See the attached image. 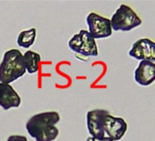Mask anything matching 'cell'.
<instances>
[{
	"label": "cell",
	"mask_w": 155,
	"mask_h": 141,
	"mask_svg": "<svg viewBox=\"0 0 155 141\" xmlns=\"http://www.w3.org/2000/svg\"><path fill=\"white\" fill-rule=\"evenodd\" d=\"M60 120L57 112H45L31 116L26 124V128L30 136L36 141H53L58 134V128L55 126Z\"/></svg>",
	"instance_id": "6da1fadb"
},
{
	"label": "cell",
	"mask_w": 155,
	"mask_h": 141,
	"mask_svg": "<svg viewBox=\"0 0 155 141\" xmlns=\"http://www.w3.org/2000/svg\"><path fill=\"white\" fill-rule=\"evenodd\" d=\"M23 54L16 49L5 52L0 63V83L10 84L26 74Z\"/></svg>",
	"instance_id": "7a4b0ae2"
},
{
	"label": "cell",
	"mask_w": 155,
	"mask_h": 141,
	"mask_svg": "<svg viewBox=\"0 0 155 141\" xmlns=\"http://www.w3.org/2000/svg\"><path fill=\"white\" fill-rule=\"evenodd\" d=\"M142 23L138 14L129 6L120 5L110 19L111 29L115 31H130Z\"/></svg>",
	"instance_id": "3957f363"
},
{
	"label": "cell",
	"mask_w": 155,
	"mask_h": 141,
	"mask_svg": "<svg viewBox=\"0 0 155 141\" xmlns=\"http://www.w3.org/2000/svg\"><path fill=\"white\" fill-rule=\"evenodd\" d=\"M68 47L72 51L86 57H97L99 54L95 39L85 29H81L69 40Z\"/></svg>",
	"instance_id": "277c9868"
},
{
	"label": "cell",
	"mask_w": 155,
	"mask_h": 141,
	"mask_svg": "<svg viewBox=\"0 0 155 141\" xmlns=\"http://www.w3.org/2000/svg\"><path fill=\"white\" fill-rule=\"evenodd\" d=\"M89 33L96 39H106L112 35L110 19L101 17L97 13H90L86 18Z\"/></svg>",
	"instance_id": "5b68a950"
},
{
	"label": "cell",
	"mask_w": 155,
	"mask_h": 141,
	"mask_svg": "<svg viewBox=\"0 0 155 141\" xmlns=\"http://www.w3.org/2000/svg\"><path fill=\"white\" fill-rule=\"evenodd\" d=\"M128 129L126 121L121 117L113 116L110 114L105 115L103 120V131L105 136L110 137L113 141L120 140Z\"/></svg>",
	"instance_id": "8992f818"
},
{
	"label": "cell",
	"mask_w": 155,
	"mask_h": 141,
	"mask_svg": "<svg viewBox=\"0 0 155 141\" xmlns=\"http://www.w3.org/2000/svg\"><path fill=\"white\" fill-rule=\"evenodd\" d=\"M129 55L139 60L155 62V42L150 39H140L132 44Z\"/></svg>",
	"instance_id": "52a82bcc"
},
{
	"label": "cell",
	"mask_w": 155,
	"mask_h": 141,
	"mask_svg": "<svg viewBox=\"0 0 155 141\" xmlns=\"http://www.w3.org/2000/svg\"><path fill=\"white\" fill-rule=\"evenodd\" d=\"M108 114H110V112L105 109H94L87 113V128L91 136L96 138H102L105 136L103 120Z\"/></svg>",
	"instance_id": "ba28073f"
},
{
	"label": "cell",
	"mask_w": 155,
	"mask_h": 141,
	"mask_svg": "<svg viewBox=\"0 0 155 141\" xmlns=\"http://www.w3.org/2000/svg\"><path fill=\"white\" fill-rule=\"evenodd\" d=\"M135 82L141 86H149L155 81V63L140 60L134 72Z\"/></svg>",
	"instance_id": "9c48e42d"
},
{
	"label": "cell",
	"mask_w": 155,
	"mask_h": 141,
	"mask_svg": "<svg viewBox=\"0 0 155 141\" xmlns=\"http://www.w3.org/2000/svg\"><path fill=\"white\" fill-rule=\"evenodd\" d=\"M21 104V98L15 89L8 84L0 83V106L4 110L18 107Z\"/></svg>",
	"instance_id": "30bf717a"
},
{
	"label": "cell",
	"mask_w": 155,
	"mask_h": 141,
	"mask_svg": "<svg viewBox=\"0 0 155 141\" xmlns=\"http://www.w3.org/2000/svg\"><path fill=\"white\" fill-rule=\"evenodd\" d=\"M41 58L40 55L35 51L28 50L23 55V61L26 68V70L29 74H36L39 69Z\"/></svg>",
	"instance_id": "8fae6325"
},
{
	"label": "cell",
	"mask_w": 155,
	"mask_h": 141,
	"mask_svg": "<svg viewBox=\"0 0 155 141\" xmlns=\"http://www.w3.org/2000/svg\"><path fill=\"white\" fill-rule=\"evenodd\" d=\"M37 37V30L35 28H32L28 30H24L19 33L18 37V45L21 48L28 49L32 46L35 42Z\"/></svg>",
	"instance_id": "7c38bea8"
},
{
	"label": "cell",
	"mask_w": 155,
	"mask_h": 141,
	"mask_svg": "<svg viewBox=\"0 0 155 141\" xmlns=\"http://www.w3.org/2000/svg\"><path fill=\"white\" fill-rule=\"evenodd\" d=\"M7 141H28V138L21 135H12L8 136Z\"/></svg>",
	"instance_id": "4fadbf2b"
},
{
	"label": "cell",
	"mask_w": 155,
	"mask_h": 141,
	"mask_svg": "<svg viewBox=\"0 0 155 141\" xmlns=\"http://www.w3.org/2000/svg\"><path fill=\"white\" fill-rule=\"evenodd\" d=\"M86 141H113V140L110 139L108 136H104L102 138H96V137H93V136H89V137L86 138Z\"/></svg>",
	"instance_id": "5bb4252c"
}]
</instances>
